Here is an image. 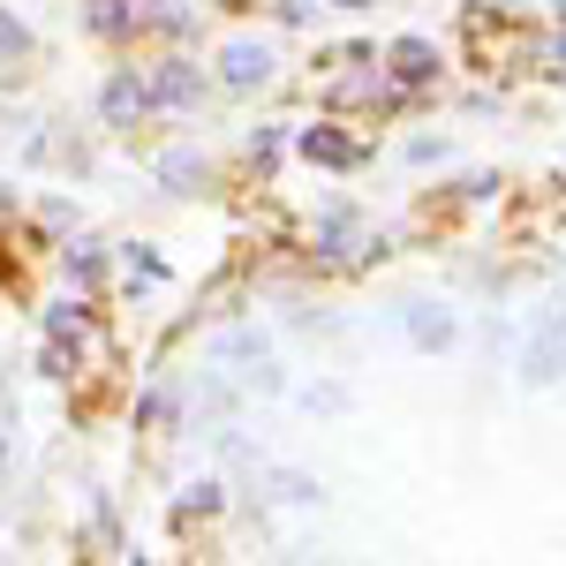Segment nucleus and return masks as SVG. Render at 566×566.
Returning <instances> with one entry per match:
<instances>
[{
	"mask_svg": "<svg viewBox=\"0 0 566 566\" xmlns=\"http://www.w3.org/2000/svg\"><path fill=\"white\" fill-rule=\"evenodd\" d=\"M559 370H566V303L536 317V333H528V348H522V378L528 386H552Z\"/></svg>",
	"mask_w": 566,
	"mask_h": 566,
	"instance_id": "f257e3e1",
	"label": "nucleus"
},
{
	"mask_svg": "<svg viewBox=\"0 0 566 566\" xmlns=\"http://www.w3.org/2000/svg\"><path fill=\"white\" fill-rule=\"evenodd\" d=\"M400 325H408V340H416L423 355L453 348V333H461V325H453V310H438V303H408V310H400Z\"/></svg>",
	"mask_w": 566,
	"mask_h": 566,
	"instance_id": "f03ea898",
	"label": "nucleus"
},
{
	"mask_svg": "<svg viewBox=\"0 0 566 566\" xmlns=\"http://www.w3.org/2000/svg\"><path fill=\"white\" fill-rule=\"evenodd\" d=\"M219 76H227V91H258L264 76H272V53L250 39H234L227 53H219Z\"/></svg>",
	"mask_w": 566,
	"mask_h": 566,
	"instance_id": "7ed1b4c3",
	"label": "nucleus"
},
{
	"mask_svg": "<svg viewBox=\"0 0 566 566\" xmlns=\"http://www.w3.org/2000/svg\"><path fill=\"white\" fill-rule=\"evenodd\" d=\"M98 106H106V122H114V129H136V122L151 114V84H136V76H114Z\"/></svg>",
	"mask_w": 566,
	"mask_h": 566,
	"instance_id": "20e7f679",
	"label": "nucleus"
},
{
	"mask_svg": "<svg viewBox=\"0 0 566 566\" xmlns=\"http://www.w3.org/2000/svg\"><path fill=\"white\" fill-rule=\"evenodd\" d=\"M151 106H175V114H189V106H197V69L167 61V69L151 76Z\"/></svg>",
	"mask_w": 566,
	"mask_h": 566,
	"instance_id": "39448f33",
	"label": "nucleus"
},
{
	"mask_svg": "<svg viewBox=\"0 0 566 566\" xmlns=\"http://www.w3.org/2000/svg\"><path fill=\"white\" fill-rule=\"evenodd\" d=\"M303 159L310 167H355L363 151H355L348 136H333V129H303Z\"/></svg>",
	"mask_w": 566,
	"mask_h": 566,
	"instance_id": "423d86ee",
	"label": "nucleus"
},
{
	"mask_svg": "<svg viewBox=\"0 0 566 566\" xmlns=\"http://www.w3.org/2000/svg\"><path fill=\"white\" fill-rule=\"evenodd\" d=\"M392 76H400V84H431V76H438V53L423 39H400V45H392Z\"/></svg>",
	"mask_w": 566,
	"mask_h": 566,
	"instance_id": "0eeeda50",
	"label": "nucleus"
},
{
	"mask_svg": "<svg viewBox=\"0 0 566 566\" xmlns=\"http://www.w3.org/2000/svg\"><path fill=\"white\" fill-rule=\"evenodd\" d=\"M159 181H167L175 197H189V189L205 181V159H197V151H167V159H159Z\"/></svg>",
	"mask_w": 566,
	"mask_h": 566,
	"instance_id": "6e6552de",
	"label": "nucleus"
},
{
	"mask_svg": "<svg viewBox=\"0 0 566 566\" xmlns=\"http://www.w3.org/2000/svg\"><path fill=\"white\" fill-rule=\"evenodd\" d=\"M91 23H98L106 39H122V31H129L136 15H129V0H91Z\"/></svg>",
	"mask_w": 566,
	"mask_h": 566,
	"instance_id": "1a4fd4ad",
	"label": "nucleus"
},
{
	"mask_svg": "<svg viewBox=\"0 0 566 566\" xmlns=\"http://www.w3.org/2000/svg\"><path fill=\"white\" fill-rule=\"evenodd\" d=\"M45 333H53V348H69V340H84V317L76 310H45Z\"/></svg>",
	"mask_w": 566,
	"mask_h": 566,
	"instance_id": "9d476101",
	"label": "nucleus"
},
{
	"mask_svg": "<svg viewBox=\"0 0 566 566\" xmlns=\"http://www.w3.org/2000/svg\"><path fill=\"white\" fill-rule=\"evenodd\" d=\"M23 45H31V39H23V23H15V15H8V8H0V53H8V61H15V53H23Z\"/></svg>",
	"mask_w": 566,
	"mask_h": 566,
	"instance_id": "9b49d317",
	"label": "nucleus"
},
{
	"mask_svg": "<svg viewBox=\"0 0 566 566\" xmlns=\"http://www.w3.org/2000/svg\"><path fill=\"white\" fill-rule=\"evenodd\" d=\"M212 506H219V483H197V491L181 499V514H212Z\"/></svg>",
	"mask_w": 566,
	"mask_h": 566,
	"instance_id": "f8f14e48",
	"label": "nucleus"
},
{
	"mask_svg": "<svg viewBox=\"0 0 566 566\" xmlns=\"http://www.w3.org/2000/svg\"><path fill=\"white\" fill-rule=\"evenodd\" d=\"M250 159H258V167H272V159H280V136L258 129V136H250Z\"/></svg>",
	"mask_w": 566,
	"mask_h": 566,
	"instance_id": "ddd939ff",
	"label": "nucleus"
},
{
	"mask_svg": "<svg viewBox=\"0 0 566 566\" xmlns=\"http://www.w3.org/2000/svg\"><path fill=\"white\" fill-rule=\"evenodd\" d=\"M552 61H559V69H566V31H559V45H552Z\"/></svg>",
	"mask_w": 566,
	"mask_h": 566,
	"instance_id": "4468645a",
	"label": "nucleus"
},
{
	"mask_svg": "<svg viewBox=\"0 0 566 566\" xmlns=\"http://www.w3.org/2000/svg\"><path fill=\"white\" fill-rule=\"evenodd\" d=\"M333 8H363V0H333Z\"/></svg>",
	"mask_w": 566,
	"mask_h": 566,
	"instance_id": "2eb2a0df",
	"label": "nucleus"
}]
</instances>
